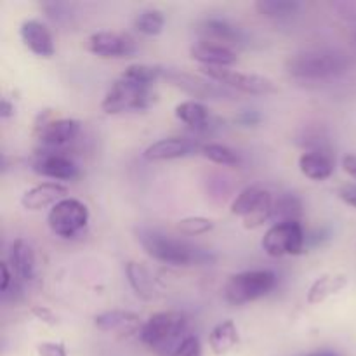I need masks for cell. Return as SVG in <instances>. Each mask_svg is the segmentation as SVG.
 <instances>
[{"mask_svg":"<svg viewBox=\"0 0 356 356\" xmlns=\"http://www.w3.org/2000/svg\"><path fill=\"white\" fill-rule=\"evenodd\" d=\"M89 218V209L83 202L66 197L51 207L47 214V225L56 236L73 238L87 228Z\"/></svg>","mask_w":356,"mask_h":356,"instance_id":"ba28073f","label":"cell"},{"mask_svg":"<svg viewBox=\"0 0 356 356\" xmlns=\"http://www.w3.org/2000/svg\"><path fill=\"white\" fill-rule=\"evenodd\" d=\"M278 284V277L271 270H249L232 275L225 285V299L232 306H243L270 294Z\"/></svg>","mask_w":356,"mask_h":356,"instance_id":"277c9868","label":"cell"},{"mask_svg":"<svg viewBox=\"0 0 356 356\" xmlns=\"http://www.w3.org/2000/svg\"><path fill=\"white\" fill-rule=\"evenodd\" d=\"M190 56L200 66L209 68H232L236 63V54L225 45L200 40L191 45Z\"/></svg>","mask_w":356,"mask_h":356,"instance_id":"d6986e66","label":"cell"},{"mask_svg":"<svg viewBox=\"0 0 356 356\" xmlns=\"http://www.w3.org/2000/svg\"><path fill=\"white\" fill-rule=\"evenodd\" d=\"M200 72L212 82L240 90V92L254 94V96H266V94L277 92V86L273 80L264 75H257V73H243L232 68H209V66H200Z\"/></svg>","mask_w":356,"mask_h":356,"instance_id":"9c48e42d","label":"cell"},{"mask_svg":"<svg viewBox=\"0 0 356 356\" xmlns=\"http://www.w3.org/2000/svg\"><path fill=\"white\" fill-rule=\"evenodd\" d=\"M31 315H33L38 322L45 323V325L52 327L58 323V318H56L54 313L49 308H45V306H33V308H31Z\"/></svg>","mask_w":356,"mask_h":356,"instance_id":"836d02e7","label":"cell"},{"mask_svg":"<svg viewBox=\"0 0 356 356\" xmlns=\"http://www.w3.org/2000/svg\"><path fill=\"white\" fill-rule=\"evenodd\" d=\"M348 61L343 52L334 49H306L289 56L285 70L289 75L305 80H325L346 72Z\"/></svg>","mask_w":356,"mask_h":356,"instance_id":"3957f363","label":"cell"},{"mask_svg":"<svg viewBox=\"0 0 356 356\" xmlns=\"http://www.w3.org/2000/svg\"><path fill=\"white\" fill-rule=\"evenodd\" d=\"M19 37L24 47L38 58H52L56 52L51 30L38 19H24L19 26Z\"/></svg>","mask_w":356,"mask_h":356,"instance_id":"2e32d148","label":"cell"},{"mask_svg":"<svg viewBox=\"0 0 356 356\" xmlns=\"http://www.w3.org/2000/svg\"><path fill=\"white\" fill-rule=\"evenodd\" d=\"M299 170L312 181H325L334 174V160L329 152L309 149L299 156Z\"/></svg>","mask_w":356,"mask_h":356,"instance_id":"7402d4cb","label":"cell"},{"mask_svg":"<svg viewBox=\"0 0 356 356\" xmlns=\"http://www.w3.org/2000/svg\"><path fill=\"white\" fill-rule=\"evenodd\" d=\"M33 170L42 177L58 181H72L79 177L80 169L66 153L45 149L33 162Z\"/></svg>","mask_w":356,"mask_h":356,"instance_id":"4fadbf2b","label":"cell"},{"mask_svg":"<svg viewBox=\"0 0 356 356\" xmlns=\"http://www.w3.org/2000/svg\"><path fill=\"white\" fill-rule=\"evenodd\" d=\"M163 70L165 68L159 65H131L124 70L120 76L134 83H139V86L153 87V83L163 76Z\"/></svg>","mask_w":356,"mask_h":356,"instance_id":"83f0119b","label":"cell"},{"mask_svg":"<svg viewBox=\"0 0 356 356\" xmlns=\"http://www.w3.org/2000/svg\"><path fill=\"white\" fill-rule=\"evenodd\" d=\"M202 146H198L193 139L188 138H163L149 145L145 149L143 156L148 162H165V160L184 159V156L193 155L195 152H200Z\"/></svg>","mask_w":356,"mask_h":356,"instance_id":"9a60e30c","label":"cell"},{"mask_svg":"<svg viewBox=\"0 0 356 356\" xmlns=\"http://www.w3.org/2000/svg\"><path fill=\"white\" fill-rule=\"evenodd\" d=\"M302 216V202L294 193H280L273 198L271 221L273 225L285 221H299Z\"/></svg>","mask_w":356,"mask_h":356,"instance_id":"484cf974","label":"cell"},{"mask_svg":"<svg viewBox=\"0 0 356 356\" xmlns=\"http://www.w3.org/2000/svg\"><path fill=\"white\" fill-rule=\"evenodd\" d=\"M0 271H2V282H0V292L6 294L10 287V282H13V275H10L9 264L0 263Z\"/></svg>","mask_w":356,"mask_h":356,"instance_id":"d590c367","label":"cell"},{"mask_svg":"<svg viewBox=\"0 0 356 356\" xmlns=\"http://www.w3.org/2000/svg\"><path fill=\"white\" fill-rule=\"evenodd\" d=\"M236 122H238L240 125H243V127H254V125H257L261 122V115L259 111L256 110H243L242 113L236 117Z\"/></svg>","mask_w":356,"mask_h":356,"instance_id":"e575fe53","label":"cell"},{"mask_svg":"<svg viewBox=\"0 0 356 356\" xmlns=\"http://www.w3.org/2000/svg\"><path fill=\"white\" fill-rule=\"evenodd\" d=\"M163 26H165V16L159 9L141 10L134 19L136 30L146 37H156V35L162 33Z\"/></svg>","mask_w":356,"mask_h":356,"instance_id":"f1b7e54d","label":"cell"},{"mask_svg":"<svg viewBox=\"0 0 356 356\" xmlns=\"http://www.w3.org/2000/svg\"><path fill=\"white\" fill-rule=\"evenodd\" d=\"M66 195H68V188L65 184L47 181V183H40L24 191L23 197H21V205L26 211L37 212L45 207H54L58 202L66 198Z\"/></svg>","mask_w":356,"mask_h":356,"instance_id":"ac0fdd59","label":"cell"},{"mask_svg":"<svg viewBox=\"0 0 356 356\" xmlns=\"http://www.w3.org/2000/svg\"><path fill=\"white\" fill-rule=\"evenodd\" d=\"M155 90L149 86H139L131 80L118 79L110 86L101 101V110L106 115H118L124 111L148 110L155 101Z\"/></svg>","mask_w":356,"mask_h":356,"instance_id":"5b68a950","label":"cell"},{"mask_svg":"<svg viewBox=\"0 0 356 356\" xmlns=\"http://www.w3.org/2000/svg\"><path fill=\"white\" fill-rule=\"evenodd\" d=\"M87 51L106 59L132 58L136 54V42L125 33L96 31L87 38Z\"/></svg>","mask_w":356,"mask_h":356,"instance_id":"8fae6325","label":"cell"},{"mask_svg":"<svg viewBox=\"0 0 356 356\" xmlns=\"http://www.w3.org/2000/svg\"><path fill=\"white\" fill-rule=\"evenodd\" d=\"M38 356H68L66 346L63 343H40L37 346Z\"/></svg>","mask_w":356,"mask_h":356,"instance_id":"d6a6232c","label":"cell"},{"mask_svg":"<svg viewBox=\"0 0 356 356\" xmlns=\"http://www.w3.org/2000/svg\"><path fill=\"white\" fill-rule=\"evenodd\" d=\"M14 115V104L10 103L7 97H3L2 103H0V117L3 118V120H7V118H10Z\"/></svg>","mask_w":356,"mask_h":356,"instance_id":"f35d334b","label":"cell"},{"mask_svg":"<svg viewBox=\"0 0 356 356\" xmlns=\"http://www.w3.org/2000/svg\"><path fill=\"white\" fill-rule=\"evenodd\" d=\"M138 240L143 250L152 259L170 264V266H191V264H202L211 261L209 254L204 250L162 232H156V229H138Z\"/></svg>","mask_w":356,"mask_h":356,"instance_id":"6da1fadb","label":"cell"},{"mask_svg":"<svg viewBox=\"0 0 356 356\" xmlns=\"http://www.w3.org/2000/svg\"><path fill=\"white\" fill-rule=\"evenodd\" d=\"M188 316L181 312H160L149 316L139 332V339L155 353L172 356L188 336Z\"/></svg>","mask_w":356,"mask_h":356,"instance_id":"7a4b0ae2","label":"cell"},{"mask_svg":"<svg viewBox=\"0 0 356 356\" xmlns=\"http://www.w3.org/2000/svg\"><path fill=\"white\" fill-rule=\"evenodd\" d=\"M176 229L181 235L186 236H200L214 229V221L204 216H188L177 221Z\"/></svg>","mask_w":356,"mask_h":356,"instance_id":"4dcf8cb0","label":"cell"},{"mask_svg":"<svg viewBox=\"0 0 356 356\" xmlns=\"http://www.w3.org/2000/svg\"><path fill=\"white\" fill-rule=\"evenodd\" d=\"M306 235L299 221H285L271 225L261 240V247L270 257L299 256L305 252Z\"/></svg>","mask_w":356,"mask_h":356,"instance_id":"52a82bcc","label":"cell"},{"mask_svg":"<svg viewBox=\"0 0 356 356\" xmlns=\"http://www.w3.org/2000/svg\"><path fill=\"white\" fill-rule=\"evenodd\" d=\"M9 263L14 273L23 282H31L37 275V256L28 240L16 238L10 243Z\"/></svg>","mask_w":356,"mask_h":356,"instance_id":"ffe728a7","label":"cell"},{"mask_svg":"<svg viewBox=\"0 0 356 356\" xmlns=\"http://www.w3.org/2000/svg\"><path fill=\"white\" fill-rule=\"evenodd\" d=\"M197 31L204 37L205 42L225 45V47L240 45L245 42L243 31L225 17H205L198 23Z\"/></svg>","mask_w":356,"mask_h":356,"instance_id":"e0dca14e","label":"cell"},{"mask_svg":"<svg viewBox=\"0 0 356 356\" xmlns=\"http://www.w3.org/2000/svg\"><path fill=\"white\" fill-rule=\"evenodd\" d=\"M172 356H204L200 339L195 334H188L183 343L176 348Z\"/></svg>","mask_w":356,"mask_h":356,"instance_id":"1f68e13d","label":"cell"},{"mask_svg":"<svg viewBox=\"0 0 356 356\" xmlns=\"http://www.w3.org/2000/svg\"><path fill=\"white\" fill-rule=\"evenodd\" d=\"M273 198V195L259 184L247 186L232 202L229 212L236 218H242L247 229H256L264 222L271 221Z\"/></svg>","mask_w":356,"mask_h":356,"instance_id":"8992f818","label":"cell"},{"mask_svg":"<svg viewBox=\"0 0 356 356\" xmlns=\"http://www.w3.org/2000/svg\"><path fill=\"white\" fill-rule=\"evenodd\" d=\"M348 284V278L344 275H322L320 278H316L312 284V287L308 289V294H306V301L309 305H320V302L325 301L330 296L337 294L339 291H343Z\"/></svg>","mask_w":356,"mask_h":356,"instance_id":"d4e9b609","label":"cell"},{"mask_svg":"<svg viewBox=\"0 0 356 356\" xmlns=\"http://www.w3.org/2000/svg\"><path fill=\"white\" fill-rule=\"evenodd\" d=\"M339 197L343 198L348 205L356 209V188H343V190L339 191Z\"/></svg>","mask_w":356,"mask_h":356,"instance_id":"74e56055","label":"cell"},{"mask_svg":"<svg viewBox=\"0 0 356 356\" xmlns=\"http://www.w3.org/2000/svg\"><path fill=\"white\" fill-rule=\"evenodd\" d=\"M163 79L169 80L177 89L197 97V99H221L222 96H229L226 87L212 83V80L204 79V76L191 75V73L179 72V70L165 68L163 70Z\"/></svg>","mask_w":356,"mask_h":356,"instance_id":"7c38bea8","label":"cell"},{"mask_svg":"<svg viewBox=\"0 0 356 356\" xmlns=\"http://www.w3.org/2000/svg\"><path fill=\"white\" fill-rule=\"evenodd\" d=\"M94 325L97 330L106 334H115L120 337H131L141 332V316L125 309H110L94 316Z\"/></svg>","mask_w":356,"mask_h":356,"instance_id":"5bb4252c","label":"cell"},{"mask_svg":"<svg viewBox=\"0 0 356 356\" xmlns=\"http://www.w3.org/2000/svg\"><path fill=\"white\" fill-rule=\"evenodd\" d=\"M174 115L179 122L193 131H205L211 124V113L204 103L197 99H188L174 108Z\"/></svg>","mask_w":356,"mask_h":356,"instance_id":"cb8c5ba5","label":"cell"},{"mask_svg":"<svg viewBox=\"0 0 356 356\" xmlns=\"http://www.w3.org/2000/svg\"><path fill=\"white\" fill-rule=\"evenodd\" d=\"M305 356H341V355L334 353V351H313V353H308Z\"/></svg>","mask_w":356,"mask_h":356,"instance_id":"ab89813d","label":"cell"},{"mask_svg":"<svg viewBox=\"0 0 356 356\" xmlns=\"http://www.w3.org/2000/svg\"><path fill=\"white\" fill-rule=\"evenodd\" d=\"M200 155L204 159L211 160V162L218 163V165H238L240 155L226 145H219V143H209L200 148Z\"/></svg>","mask_w":356,"mask_h":356,"instance_id":"f546056e","label":"cell"},{"mask_svg":"<svg viewBox=\"0 0 356 356\" xmlns=\"http://www.w3.org/2000/svg\"><path fill=\"white\" fill-rule=\"evenodd\" d=\"M125 277H127V284L136 294V298L146 302H152L159 298L155 280H153L152 273L145 264L136 263V261L125 263Z\"/></svg>","mask_w":356,"mask_h":356,"instance_id":"44dd1931","label":"cell"},{"mask_svg":"<svg viewBox=\"0 0 356 356\" xmlns=\"http://www.w3.org/2000/svg\"><path fill=\"white\" fill-rule=\"evenodd\" d=\"M343 169L348 176L356 179V155H346L343 159Z\"/></svg>","mask_w":356,"mask_h":356,"instance_id":"8d00e7d4","label":"cell"},{"mask_svg":"<svg viewBox=\"0 0 356 356\" xmlns=\"http://www.w3.org/2000/svg\"><path fill=\"white\" fill-rule=\"evenodd\" d=\"M240 336L233 320H222L209 334V348L216 356L228 355L238 344Z\"/></svg>","mask_w":356,"mask_h":356,"instance_id":"603a6c76","label":"cell"},{"mask_svg":"<svg viewBox=\"0 0 356 356\" xmlns=\"http://www.w3.org/2000/svg\"><path fill=\"white\" fill-rule=\"evenodd\" d=\"M82 131V124L75 118H42L35 125V138L51 152H61L72 145Z\"/></svg>","mask_w":356,"mask_h":356,"instance_id":"30bf717a","label":"cell"},{"mask_svg":"<svg viewBox=\"0 0 356 356\" xmlns=\"http://www.w3.org/2000/svg\"><path fill=\"white\" fill-rule=\"evenodd\" d=\"M257 13L270 19H287L298 14L301 9V2L298 0H259L254 3Z\"/></svg>","mask_w":356,"mask_h":356,"instance_id":"4316f807","label":"cell"}]
</instances>
